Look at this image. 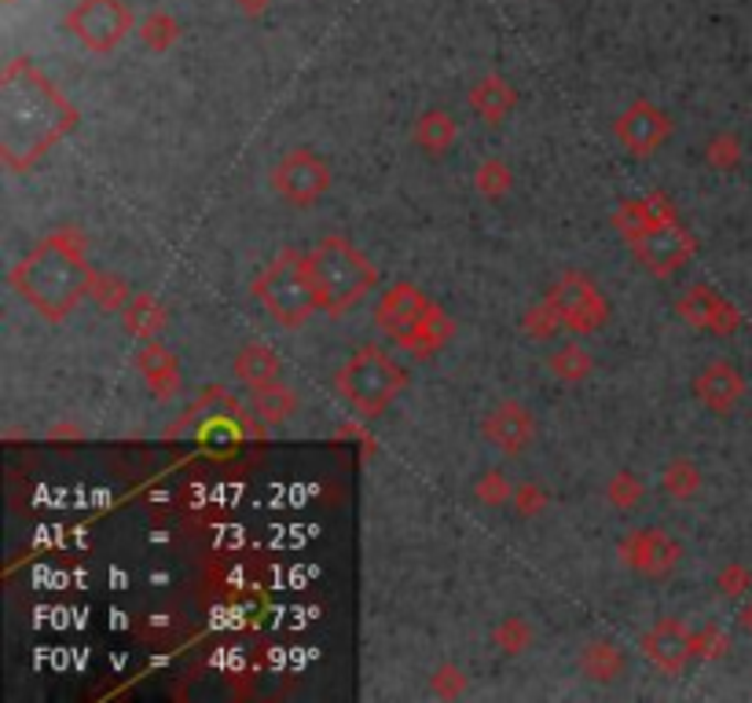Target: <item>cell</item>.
<instances>
[{"mask_svg":"<svg viewBox=\"0 0 752 703\" xmlns=\"http://www.w3.org/2000/svg\"><path fill=\"white\" fill-rule=\"evenodd\" d=\"M485 440L504 455H521L537 436V422H532V411L518 400H499L492 411L485 414L481 422Z\"/></svg>","mask_w":752,"mask_h":703,"instance_id":"cell-12","label":"cell"},{"mask_svg":"<svg viewBox=\"0 0 752 703\" xmlns=\"http://www.w3.org/2000/svg\"><path fill=\"white\" fill-rule=\"evenodd\" d=\"M133 15L121 0H77L66 15V30L85 44L88 52H114L129 33Z\"/></svg>","mask_w":752,"mask_h":703,"instance_id":"cell-7","label":"cell"},{"mask_svg":"<svg viewBox=\"0 0 752 703\" xmlns=\"http://www.w3.org/2000/svg\"><path fill=\"white\" fill-rule=\"evenodd\" d=\"M510 502H515V513L518 516H537L547 510V491L540 488V483H518L515 494H510Z\"/></svg>","mask_w":752,"mask_h":703,"instance_id":"cell-36","label":"cell"},{"mask_svg":"<svg viewBox=\"0 0 752 703\" xmlns=\"http://www.w3.org/2000/svg\"><path fill=\"white\" fill-rule=\"evenodd\" d=\"M547 366H551V374L558 382L576 385L591 374V355H587V349H580V344H562V349L547 360Z\"/></svg>","mask_w":752,"mask_h":703,"instance_id":"cell-25","label":"cell"},{"mask_svg":"<svg viewBox=\"0 0 752 703\" xmlns=\"http://www.w3.org/2000/svg\"><path fill=\"white\" fill-rule=\"evenodd\" d=\"M77 114L52 81L30 63H11L0 81V158L8 169H30L74 129Z\"/></svg>","mask_w":752,"mask_h":703,"instance_id":"cell-1","label":"cell"},{"mask_svg":"<svg viewBox=\"0 0 752 703\" xmlns=\"http://www.w3.org/2000/svg\"><path fill=\"white\" fill-rule=\"evenodd\" d=\"M415 143L423 147L426 155H448L455 140H459V129H455L452 114L444 110H426L423 118L415 121Z\"/></svg>","mask_w":752,"mask_h":703,"instance_id":"cell-23","label":"cell"},{"mask_svg":"<svg viewBox=\"0 0 752 703\" xmlns=\"http://www.w3.org/2000/svg\"><path fill=\"white\" fill-rule=\"evenodd\" d=\"M250 411H254V418H261L265 425H279L298 411V396H294L283 382H268V385L250 388Z\"/></svg>","mask_w":752,"mask_h":703,"instance_id":"cell-21","label":"cell"},{"mask_svg":"<svg viewBox=\"0 0 752 703\" xmlns=\"http://www.w3.org/2000/svg\"><path fill=\"white\" fill-rule=\"evenodd\" d=\"M749 586H752V572L742 561H731L720 572V579H716V590H720L723 597H742V594H749Z\"/></svg>","mask_w":752,"mask_h":703,"instance_id":"cell-37","label":"cell"},{"mask_svg":"<svg viewBox=\"0 0 752 703\" xmlns=\"http://www.w3.org/2000/svg\"><path fill=\"white\" fill-rule=\"evenodd\" d=\"M88 297H93L99 308H107V312H118V308H125V305L133 301L129 286H125L118 275H99V271H93V283H88Z\"/></svg>","mask_w":752,"mask_h":703,"instance_id":"cell-27","label":"cell"},{"mask_svg":"<svg viewBox=\"0 0 752 703\" xmlns=\"http://www.w3.org/2000/svg\"><path fill=\"white\" fill-rule=\"evenodd\" d=\"M177 22L166 15V11H155V15H147V22L140 26V41L147 44V49H155V52H166L169 44L177 41Z\"/></svg>","mask_w":752,"mask_h":703,"instance_id":"cell-32","label":"cell"},{"mask_svg":"<svg viewBox=\"0 0 752 703\" xmlns=\"http://www.w3.org/2000/svg\"><path fill=\"white\" fill-rule=\"evenodd\" d=\"M492 641H496L507 656H518V652H526L529 645H532V627L526 624V619L510 616V619H504V624H499V627L492 630Z\"/></svg>","mask_w":752,"mask_h":703,"instance_id":"cell-31","label":"cell"},{"mask_svg":"<svg viewBox=\"0 0 752 703\" xmlns=\"http://www.w3.org/2000/svg\"><path fill=\"white\" fill-rule=\"evenodd\" d=\"M558 330H565V327H562V319H558V312H554V305H551V301L537 305V308H532V312L526 316V333H529L532 341L554 338Z\"/></svg>","mask_w":752,"mask_h":703,"instance_id":"cell-34","label":"cell"},{"mask_svg":"<svg viewBox=\"0 0 752 703\" xmlns=\"http://www.w3.org/2000/svg\"><path fill=\"white\" fill-rule=\"evenodd\" d=\"M738 619H742V627H745V633H749V638H752V601L742 608V616H738Z\"/></svg>","mask_w":752,"mask_h":703,"instance_id":"cell-39","label":"cell"},{"mask_svg":"<svg viewBox=\"0 0 752 703\" xmlns=\"http://www.w3.org/2000/svg\"><path fill=\"white\" fill-rule=\"evenodd\" d=\"M254 297L265 312L287 330H298L313 319L320 308V294H316V279L309 268V253L283 249L276 260L254 279Z\"/></svg>","mask_w":752,"mask_h":703,"instance_id":"cell-3","label":"cell"},{"mask_svg":"<svg viewBox=\"0 0 752 703\" xmlns=\"http://www.w3.org/2000/svg\"><path fill=\"white\" fill-rule=\"evenodd\" d=\"M643 652L665 674L687 671V663L693 660V627H687L682 619H657L643 633Z\"/></svg>","mask_w":752,"mask_h":703,"instance_id":"cell-13","label":"cell"},{"mask_svg":"<svg viewBox=\"0 0 752 703\" xmlns=\"http://www.w3.org/2000/svg\"><path fill=\"white\" fill-rule=\"evenodd\" d=\"M510 494H515V488H510L504 472H496V469H488L485 477L474 483V499L481 505H504V502H510Z\"/></svg>","mask_w":752,"mask_h":703,"instance_id":"cell-33","label":"cell"},{"mask_svg":"<svg viewBox=\"0 0 752 703\" xmlns=\"http://www.w3.org/2000/svg\"><path fill=\"white\" fill-rule=\"evenodd\" d=\"M643 494H646L643 480L628 469H621L617 477L606 483V499L617 505V510H635V505L643 502Z\"/></svg>","mask_w":752,"mask_h":703,"instance_id":"cell-29","label":"cell"},{"mask_svg":"<svg viewBox=\"0 0 752 703\" xmlns=\"http://www.w3.org/2000/svg\"><path fill=\"white\" fill-rule=\"evenodd\" d=\"M272 191L290 205H313L320 202L330 188V169L313 151H287L268 172Z\"/></svg>","mask_w":752,"mask_h":703,"instance_id":"cell-9","label":"cell"},{"mask_svg":"<svg viewBox=\"0 0 752 703\" xmlns=\"http://www.w3.org/2000/svg\"><path fill=\"white\" fill-rule=\"evenodd\" d=\"M613 132H617V140L628 147L632 155H654L660 143L668 140V132H671V121H668V114L654 107V103H632L628 110L621 114L617 125H613Z\"/></svg>","mask_w":752,"mask_h":703,"instance_id":"cell-14","label":"cell"},{"mask_svg":"<svg viewBox=\"0 0 752 703\" xmlns=\"http://www.w3.org/2000/svg\"><path fill=\"white\" fill-rule=\"evenodd\" d=\"M279 371H283V363H279L276 349H268V344L254 341V344H246V349L235 355V377L243 385H250V388L279 382Z\"/></svg>","mask_w":752,"mask_h":703,"instance_id":"cell-20","label":"cell"},{"mask_svg":"<svg viewBox=\"0 0 752 703\" xmlns=\"http://www.w3.org/2000/svg\"><path fill=\"white\" fill-rule=\"evenodd\" d=\"M121 322H125V330H129L133 338L155 341L158 333H162V327H166V308H162L158 297L136 294L133 301L121 308Z\"/></svg>","mask_w":752,"mask_h":703,"instance_id":"cell-22","label":"cell"},{"mask_svg":"<svg viewBox=\"0 0 752 703\" xmlns=\"http://www.w3.org/2000/svg\"><path fill=\"white\" fill-rule=\"evenodd\" d=\"M693 392L712 414H731L745 396V377L731 363H709L693 377Z\"/></svg>","mask_w":752,"mask_h":703,"instance_id":"cell-16","label":"cell"},{"mask_svg":"<svg viewBox=\"0 0 752 703\" xmlns=\"http://www.w3.org/2000/svg\"><path fill=\"white\" fill-rule=\"evenodd\" d=\"M136 366H140V374L147 377V385L158 400L173 396L177 385H180V363L177 355L162 349L158 341H144L140 352H136Z\"/></svg>","mask_w":752,"mask_h":703,"instance_id":"cell-17","label":"cell"},{"mask_svg":"<svg viewBox=\"0 0 752 703\" xmlns=\"http://www.w3.org/2000/svg\"><path fill=\"white\" fill-rule=\"evenodd\" d=\"M705 158H709V166H712V169L731 172V169H738V161H742V140H738L734 132L712 136L709 147H705Z\"/></svg>","mask_w":752,"mask_h":703,"instance_id":"cell-30","label":"cell"},{"mask_svg":"<svg viewBox=\"0 0 752 703\" xmlns=\"http://www.w3.org/2000/svg\"><path fill=\"white\" fill-rule=\"evenodd\" d=\"M515 103H518V92L510 88V81H504L499 74L492 77H485V81H477L474 92H470V107L481 114V118L488 125H499L507 118L510 110H515Z\"/></svg>","mask_w":752,"mask_h":703,"instance_id":"cell-19","label":"cell"},{"mask_svg":"<svg viewBox=\"0 0 752 703\" xmlns=\"http://www.w3.org/2000/svg\"><path fill=\"white\" fill-rule=\"evenodd\" d=\"M679 316L690 322L693 330H709V333H734L742 327V316H738V308L720 297L709 286H690L687 294H682L679 301Z\"/></svg>","mask_w":752,"mask_h":703,"instance_id":"cell-15","label":"cell"},{"mask_svg":"<svg viewBox=\"0 0 752 703\" xmlns=\"http://www.w3.org/2000/svg\"><path fill=\"white\" fill-rule=\"evenodd\" d=\"M632 249L635 257H639V264H646L654 275H668L690 260L693 238L682 232L679 224H654L632 242Z\"/></svg>","mask_w":752,"mask_h":703,"instance_id":"cell-11","label":"cell"},{"mask_svg":"<svg viewBox=\"0 0 752 703\" xmlns=\"http://www.w3.org/2000/svg\"><path fill=\"white\" fill-rule=\"evenodd\" d=\"M547 301L554 305L562 327L573 330V333H591V330H599L602 322L610 319L606 297H602L599 286L591 283L587 275H580V271H565Z\"/></svg>","mask_w":752,"mask_h":703,"instance_id":"cell-8","label":"cell"},{"mask_svg":"<svg viewBox=\"0 0 752 703\" xmlns=\"http://www.w3.org/2000/svg\"><path fill=\"white\" fill-rule=\"evenodd\" d=\"M727 649H731V638L720 624L693 627V660H723Z\"/></svg>","mask_w":752,"mask_h":703,"instance_id":"cell-28","label":"cell"},{"mask_svg":"<svg viewBox=\"0 0 752 703\" xmlns=\"http://www.w3.org/2000/svg\"><path fill=\"white\" fill-rule=\"evenodd\" d=\"M660 488H665L668 499L676 502H690L693 494L701 491V469L690 462V458H676L660 472Z\"/></svg>","mask_w":752,"mask_h":703,"instance_id":"cell-24","label":"cell"},{"mask_svg":"<svg viewBox=\"0 0 752 703\" xmlns=\"http://www.w3.org/2000/svg\"><path fill=\"white\" fill-rule=\"evenodd\" d=\"M239 4H243L246 15H257V11H265V8H268V0H239Z\"/></svg>","mask_w":752,"mask_h":703,"instance_id":"cell-38","label":"cell"},{"mask_svg":"<svg viewBox=\"0 0 752 703\" xmlns=\"http://www.w3.org/2000/svg\"><path fill=\"white\" fill-rule=\"evenodd\" d=\"M309 268L316 279V294H320V308L330 316L349 312L374 286L371 260L341 235H327L324 242H316L309 253Z\"/></svg>","mask_w":752,"mask_h":703,"instance_id":"cell-5","label":"cell"},{"mask_svg":"<svg viewBox=\"0 0 752 703\" xmlns=\"http://www.w3.org/2000/svg\"><path fill=\"white\" fill-rule=\"evenodd\" d=\"M379 322L404 352L419 355V360H430L452 338L448 316L423 290H415L412 283H396L385 290V297L379 301Z\"/></svg>","mask_w":752,"mask_h":703,"instance_id":"cell-4","label":"cell"},{"mask_svg":"<svg viewBox=\"0 0 752 703\" xmlns=\"http://www.w3.org/2000/svg\"><path fill=\"white\" fill-rule=\"evenodd\" d=\"M404 388V371L382 349H357L341 363L338 392L360 418H379L393 407V400Z\"/></svg>","mask_w":752,"mask_h":703,"instance_id":"cell-6","label":"cell"},{"mask_svg":"<svg viewBox=\"0 0 752 703\" xmlns=\"http://www.w3.org/2000/svg\"><path fill=\"white\" fill-rule=\"evenodd\" d=\"M88 283H93V268L85 257V238L74 227L49 235L11 271V286L49 322L71 316L77 301L88 297Z\"/></svg>","mask_w":752,"mask_h":703,"instance_id":"cell-2","label":"cell"},{"mask_svg":"<svg viewBox=\"0 0 752 703\" xmlns=\"http://www.w3.org/2000/svg\"><path fill=\"white\" fill-rule=\"evenodd\" d=\"M580 671L584 678L599 685H613V682H624V674H628V656L621 652V645L613 641H587L584 649H580Z\"/></svg>","mask_w":752,"mask_h":703,"instance_id":"cell-18","label":"cell"},{"mask_svg":"<svg viewBox=\"0 0 752 703\" xmlns=\"http://www.w3.org/2000/svg\"><path fill=\"white\" fill-rule=\"evenodd\" d=\"M617 553L643 579H668L682 561V546L668 532H660V528H635V532L621 539Z\"/></svg>","mask_w":752,"mask_h":703,"instance_id":"cell-10","label":"cell"},{"mask_svg":"<svg viewBox=\"0 0 752 703\" xmlns=\"http://www.w3.org/2000/svg\"><path fill=\"white\" fill-rule=\"evenodd\" d=\"M430 693L433 696H441V700H455V696H463L466 693V678L463 671L455 663H444L433 671V682H430Z\"/></svg>","mask_w":752,"mask_h":703,"instance_id":"cell-35","label":"cell"},{"mask_svg":"<svg viewBox=\"0 0 752 703\" xmlns=\"http://www.w3.org/2000/svg\"><path fill=\"white\" fill-rule=\"evenodd\" d=\"M474 188L485 194V199H504V194H510V188H515V172H510L507 161L499 158H488L477 166L474 172Z\"/></svg>","mask_w":752,"mask_h":703,"instance_id":"cell-26","label":"cell"}]
</instances>
